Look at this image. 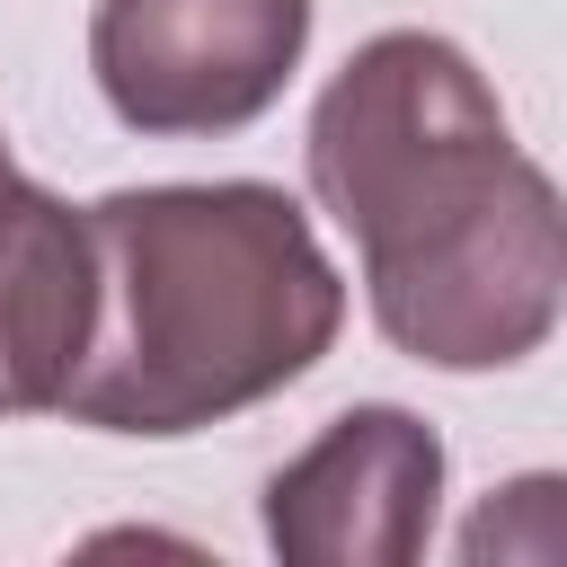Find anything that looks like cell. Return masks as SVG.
I'll use <instances>...</instances> for the list:
<instances>
[{
    "label": "cell",
    "instance_id": "1",
    "mask_svg": "<svg viewBox=\"0 0 567 567\" xmlns=\"http://www.w3.org/2000/svg\"><path fill=\"white\" fill-rule=\"evenodd\" d=\"M310 186L363 248V292L399 354L505 372L549 346L567 213L452 35L390 27L319 89Z\"/></svg>",
    "mask_w": 567,
    "mask_h": 567
},
{
    "label": "cell",
    "instance_id": "2",
    "mask_svg": "<svg viewBox=\"0 0 567 567\" xmlns=\"http://www.w3.org/2000/svg\"><path fill=\"white\" fill-rule=\"evenodd\" d=\"M97 319L62 408L106 434H195L301 381L337 328L346 284L284 186H124L89 204Z\"/></svg>",
    "mask_w": 567,
    "mask_h": 567
},
{
    "label": "cell",
    "instance_id": "3",
    "mask_svg": "<svg viewBox=\"0 0 567 567\" xmlns=\"http://www.w3.org/2000/svg\"><path fill=\"white\" fill-rule=\"evenodd\" d=\"M310 0H97L89 71L133 133H239L301 71Z\"/></svg>",
    "mask_w": 567,
    "mask_h": 567
},
{
    "label": "cell",
    "instance_id": "4",
    "mask_svg": "<svg viewBox=\"0 0 567 567\" xmlns=\"http://www.w3.org/2000/svg\"><path fill=\"white\" fill-rule=\"evenodd\" d=\"M443 443L408 408H346L266 478V540L292 567H408L434 540Z\"/></svg>",
    "mask_w": 567,
    "mask_h": 567
},
{
    "label": "cell",
    "instance_id": "5",
    "mask_svg": "<svg viewBox=\"0 0 567 567\" xmlns=\"http://www.w3.org/2000/svg\"><path fill=\"white\" fill-rule=\"evenodd\" d=\"M89 319H97L89 213L0 168V416L62 408Z\"/></svg>",
    "mask_w": 567,
    "mask_h": 567
},
{
    "label": "cell",
    "instance_id": "6",
    "mask_svg": "<svg viewBox=\"0 0 567 567\" xmlns=\"http://www.w3.org/2000/svg\"><path fill=\"white\" fill-rule=\"evenodd\" d=\"M0 168H9V142H0Z\"/></svg>",
    "mask_w": 567,
    "mask_h": 567
}]
</instances>
